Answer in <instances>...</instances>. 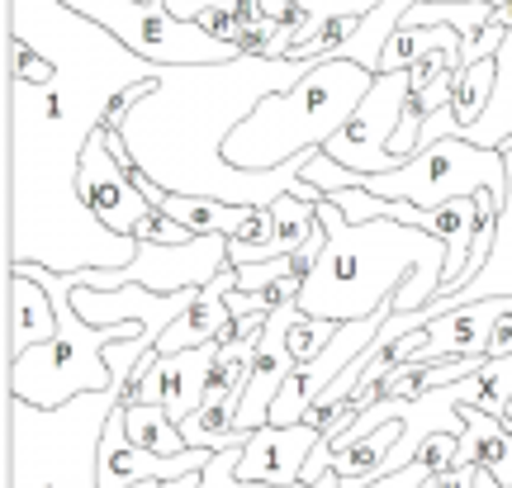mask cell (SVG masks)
I'll return each instance as SVG.
<instances>
[{
  "label": "cell",
  "mask_w": 512,
  "mask_h": 488,
  "mask_svg": "<svg viewBox=\"0 0 512 488\" xmlns=\"http://www.w3.org/2000/svg\"><path fill=\"white\" fill-rule=\"evenodd\" d=\"M318 223L328 228V247L299 290V308L332 323H351L389 308V299L418 266H446L451 256L446 242L418 223H399V218L356 223L332 195L318 199Z\"/></svg>",
  "instance_id": "cell-1"
},
{
  "label": "cell",
  "mask_w": 512,
  "mask_h": 488,
  "mask_svg": "<svg viewBox=\"0 0 512 488\" xmlns=\"http://www.w3.org/2000/svg\"><path fill=\"white\" fill-rule=\"evenodd\" d=\"M375 76L380 72H370L366 62H351V57H313L309 72L294 86L256 100L252 114L228 128L219 147L223 162L247 166V171H271L304 152H318L356 114V105L375 86Z\"/></svg>",
  "instance_id": "cell-2"
},
{
  "label": "cell",
  "mask_w": 512,
  "mask_h": 488,
  "mask_svg": "<svg viewBox=\"0 0 512 488\" xmlns=\"http://www.w3.org/2000/svg\"><path fill=\"white\" fill-rule=\"evenodd\" d=\"M29 271L53 290L57 313H62V327H57L53 342H38L29 351H19L10 361V375H5V389L24 403H38V408H62L72 403L76 394H100V389H114V365H110V342H124V337H152L147 323H86L76 313L72 294H67V280L62 271L43 266V261H24ZM157 342V337H152ZM124 394V389H119Z\"/></svg>",
  "instance_id": "cell-3"
},
{
  "label": "cell",
  "mask_w": 512,
  "mask_h": 488,
  "mask_svg": "<svg viewBox=\"0 0 512 488\" xmlns=\"http://www.w3.org/2000/svg\"><path fill=\"white\" fill-rule=\"evenodd\" d=\"M119 389L76 394L62 408H38L10 394L19 488H100V436Z\"/></svg>",
  "instance_id": "cell-4"
},
{
  "label": "cell",
  "mask_w": 512,
  "mask_h": 488,
  "mask_svg": "<svg viewBox=\"0 0 512 488\" xmlns=\"http://www.w3.org/2000/svg\"><path fill=\"white\" fill-rule=\"evenodd\" d=\"M76 19L119 38L133 57L143 62H171V67H214V62H238L242 48L223 43L195 19L171 15L162 0H57Z\"/></svg>",
  "instance_id": "cell-5"
},
{
  "label": "cell",
  "mask_w": 512,
  "mask_h": 488,
  "mask_svg": "<svg viewBox=\"0 0 512 488\" xmlns=\"http://www.w3.org/2000/svg\"><path fill=\"white\" fill-rule=\"evenodd\" d=\"M498 190L508 185V157L503 147H479L470 138H437V143L418 147L403 166L389 171H370L366 190L389 199H413L422 209H437L456 195H475V190Z\"/></svg>",
  "instance_id": "cell-6"
},
{
  "label": "cell",
  "mask_w": 512,
  "mask_h": 488,
  "mask_svg": "<svg viewBox=\"0 0 512 488\" xmlns=\"http://www.w3.org/2000/svg\"><path fill=\"white\" fill-rule=\"evenodd\" d=\"M413 100V72H380L375 76V86L370 95L356 105L347 124L332 133L323 152H328L332 162L351 166V171H389V166H399V157L389 152L394 143V133L403 124V109Z\"/></svg>",
  "instance_id": "cell-7"
},
{
  "label": "cell",
  "mask_w": 512,
  "mask_h": 488,
  "mask_svg": "<svg viewBox=\"0 0 512 488\" xmlns=\"http://www.w3.org/2000/svg\"><path fill=\"white\" fill-rule=\"evenodd\" d=\"M76 190L86 199V209L95 214V223H105V228L128 233V237H133V228L157 209V204L133 185L128 162L114 157L105 124L86 128V143H81V157H76Z\"/></svg>",
  "instance_id": "cell-8"
},
{
  "label": "cell",
  "mask_w": 512,
  "mask_h": 488,
  "mask_svg": "<svg viewBox=\"0 0 512 488\" xmlns=\"http://www.w3.org/2000/svg\"><path fill=\"white\" fill-rule=\"evenodd\" d=\"M209 460H214V451H204V446H190L181 455H162L138 446L124 427V403H114L105 436H100V488H133V484H147V479H181V474H200Z\"/></svg>",
  "instance_id": "cell-9"
},
{
  "label": "cell",
  "mask_w": 512,
  "mask_h": 488,
  "mask_svg": "<svg viewBox=\"0 0 512 488\" xmlns=\"http://www.w3.org/2000/svg\"><path fill=\"white\" fill-rule=\"evenodd\" d=\"M299 313H304L299 299H294V304H280V308H271V318L261 327V342H256V351H252V375H247L242 403H238V413H233V427H242V432H256V427L271 422L275 394H280V384L290 380V370L299 365L290 342H285V332H290V323Z\"/></svg>",
  "instance_id": "cell-10"
},
{
  "label": "cell",
  "mask_w": 512,
  "mask_h": 488,
  "mask_svg": "<svg viewBox=\"0 0 512 488\" xmlns=\"http://www.w3.org/2000/svg\"><path fill=\"white\" fill-rule=\"evenodd\" d=\"M318 441H323V427H313V422H294V427L266 422L242 446L238 479L242 484H280V488L294 484V479H304V465H309Z\"/></svg>",
  "instance_id": "cell-11"
},
{
  "label": "cell",
  "mask_w": 512,
  "mask_h": 488,
  "mask_svg": "<svg viewBox=\"0 0 512 488\" xmlns=\"http://www.w3.org/2000/svg\"><path fill=\"white\" fill-rule=\"evenodd\" d=\"M233 285H238V266L228 261V266L195 294V304L185 308L181 318L157 337V351L171 356V351H185V346L228 342V337H233V308H228V290H233Z\"/></svg>",
  "instance_id": "cell-12"
},
{
  "label": "cell",
  "mask_w": 512,
  "mask_h": 488,
  "mask_svg": "<svg viewBox=\"0 0 512 488\" xmlns=\"http://www.w3.org/2000/svg\"><path fill=\"white\" fill-rule=\"evenodd\" d=\"M57 327H62V313H57L53 290L24 261H10V337H5L10 361L38 342H53Z\"/></svg>",
  "instance_id": "cell-13"
},
{
  "label": "cell",
  "mask_w": 512,
  "mask_h": 488,
  "mask_svg": "<svg viewBox=\"0 0 512 488\" xmlns=\"http://www.w3.org/2000/svg\"><path fill=\"white\" fill-rule=\"evenodd\" d=\"M508 157V185H503V209H498V237H494V252L484 261V271L470 275L465 285L456 290H441L432 304L422 308L427 318H441L446 308L460 304H475V299H494V294H512V147H503Z\"/></svg>",
  "instance_id": "cell-14"
},
{
  "label": "cell",
  "mask_w": 512,
  "mask_h": 488,
  "mask_svg": "<svg viewBox=\"0 0 512 488\" xmlns=\"http://www.w3.org/2000/svg\"><path fill=\"white\" fill-rule=\"evenodd\" d=\"M214 361H219V342H204V346H185V351H171L162 356L157 351V365H162V403L166 413L190 417L209 394V375H214Z\"/></svg>",
  "instance_id": "cell-15"
},
{
  "label": "cell",
  "mask_w": 512,
  "mask_h": 488,
  "mask_svg": "<svg viewBox=\"0 0 512 488\" xmlns=\"http://www.w3.org/2000/svg\"><path fill=\"white\" fill-rule=\"evenodd\" d=\"M465 417V432H460V451L456 465H484L494 470L503 484L512 488V422L475 408V403H456Z\"/></svg>",
  "instance_id": "cell-16"
},
{
  "label": "cell",
  "mask_w": 512,
  "mask_h": 488,
  "mask_svg": "<svg viewBox=\"0 0 512 488\" xmlns=\"http://www.w3.org/2000/svg\"><path fill=\"white\" fill-rule=\"evenodd\" d=\"M119 403H124V427L138 446L162 451V455L190 451V441L181 436V422L166 413V403H138V398H119Z\"/></svg>",
  "instance_id": "cell-17"
},
{
  "label": "cell",
  "mask_w": 512,
  "mask_h": 488,
  "mask_svg": "<svg viewBox=\"0 0 512 488\" xmlns=\"http://www.w3.org/2000/svg\"><path fill=\"white\" fill-rule=\"evenodd\" d=\"M498 81V53L494 57H475V62H460L456 76V95H451V114H456V138H465V128L479 124V114L489 109Z\"/></svg>",
  "instance_id": "cell-18"
},
{
  "label": "cell",
  "mask_w": 512,
  "mask_h": 488,
  "mask_svg": "<svg viewBox=\"0 0 512 488\" xmlns=\"http://www.w3.org/2000/svg\"><path fill=\"white\" fill-rule=\"evenodd\" d=\"M456 38L460 29H451V24H399L380 53V72H408L413 62H422L427 53H437Z\"/></svg>",
  "instance_id": "cell-19"
},
{
  "label": "cell",
  "mask_w": 512,
  "mask_h": 488,
  "mask_svg": "<svg viewBox=\"0 0 512 488\" xmlns=\"http://www.w3.org/2000/svg\"><path fill=\"white\" fill-rule=\"evenodd\" d=\"M299 5L309 10V24L299 29V38H294V53H290V57L304 53V48H309L313 38L323 34V29H328L337 15H370V10H375L380 0H299Z\"/></svg>",
  "instance_id": "cell-20"
},
{
  "label": "cell",
  "mask_w": 512,
  "mask_h": 488,
  "mask_svg": "<svg viewBox=\"0 0 512 488\" xmlns=\"http://www.w3.org/2000/svg\"><path fill=\"white\" fill-rule=\"evenodd\" d=\"M337 327L342 323H332V318H313V313H299L290 323V332H285V342H290V351H294V361L304 365V361H313L323 346L337 337Z\"/></svg>",
  "instance_id": "cell-21"
},
{
  "label": "cell",
  "mask_w": 512,
  "mask_h": 488,
  "mask_svg": "<svg viewBox=\"0 0 512 488\" xmlns=\"http://www.w3.org/2000/svg\"><path fill=\"white\" fill-rule=\"evenodd\" d=\"M10 53H15V81H24V86H53L57 81V62H48L43 53H34V48H24V38H10Z\"/></svg>",
  "instance_id": "cell-22"
},
{
  "label": "cell",
  "mask_w": 512,
  "mask_h": 488,
  "mask_svg": "<svg viewBox=\"0 0 512 488\" xmlns=\"http://www.w3.org/2000/svg\"><path fill=\"white\" fill-rule=\"evenodd\" d=\"M489 356H512V313H503L494 323V337H489Z\"/></svg>",
  "instance_id": "cell-23"
},
{
  "label": "cell",
  "mask_w": 512,
  "mask_h": 488,
  "mask_svg": "<svg viewBox=\"0 0 512 488\" xmlns=\"http://www.w3.org/2000/svg\"><path fill=\"white\" fill-rule=\"evenodd\" d=\"M200 474H181V479H147V484H133V488H200Z\"/></svg>",
  "instance_id": "cell-24"
},
{
  "label": "cell",
  "mask_w": 512,
  "mask_h": 488,
  "mask_svg": "<svg viewBox=\"0 0 512 488\" xmlns=\"http://www.w3.org/2000/svg\"><path fill=\"white\" fill-rule=\"evenodd\" d=\"M470 488H508L503 479H498L494 470H484V465H475V474H470Z\"/></svg>",
  "instance_id": "cell-25"
},
{
  "label": "cell",
  "mask_w": 512,
  "mask_h": 488,
  "mask_svg": "<svg viewBox=\"0 0 512 488\" xmlns=\"http://www.w3.org/2000/svg\"><path fill=\"white\" fill-rule=\"evenodd\" d=\"M508 147H512V138H508Z\"/></svg>",
  "instance_id": "cell-26"
},
{
  "label": "cell",
  "mask_w": 512,
  "mask_h": 488,
  "mask_svg": "<svg viewBox=\"0 0 512 488\" xmlns=\"http://www.w3.org/2000/svg\"><path fill=\"white\" fill-rule=\"evenodd\" d=\"M498 5H503V0H498Z\"/></svg>",
  "instance_id": "cell-27"
}]
</instances>
